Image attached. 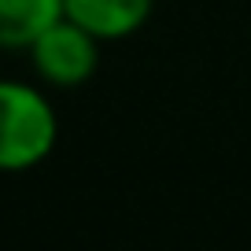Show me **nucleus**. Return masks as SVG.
Returning a JSON list of instances; mask_svg holds the SVG:
<instances>
[{"label":"nucleus","instance_id":"20e7f679","mask_svg":"<svg viewBox=\"0 0 251 251\" xmlns=\"http://www.w3.org/2000/svg\"><path fill=\"white\" fill-rule=\"evenodd\" d=\"M63 19V0H0V52H26Z\"/></svg>","mask_w":251,"mask_h":251},{"label":"nucleus","instance_id":"f257e3e1","mask_svg":"<svg viewBox=\"0 0 251 251\" xmlns=\"http://www.w3.org/2000/svg\"><path fill=\"white\" fill-rule=\"evenodd\" d=\"M59 141V115L30 81L0 78V174L41 166Z\"/></svg>","mask_w":251,"mask_h":251},{"label":"nucleus","instance_id":"f03ea898","mask_svg":"<svg viewBox=\"0 0 251 251\" xmlns=\"http://www.w3.org/2000/svg\"><path fill=\"white\" fill-rule=\"evenodd\" d=\"M100 45L103 41H96L85 26L63 15L26 48V55H30V67L37 71V78L45 85L78 89L100 67Z\"/></svg>","mask_w":251,"mask_h":251},{"label":"nucleus","instance_id":"7ed1b4c3","mask_svg":"<svg viewBox=\"0 0 251 251\" xmlns=\"http://www.w3.org/2000/svg\"><path fill=\"white\" fill-rule=\"evenodd\" d=\"M155 0H63V15L85 26L96 41H122L151 19Z\"/></svg>","mask_w":251,"mask_h":251}]
</instances>
